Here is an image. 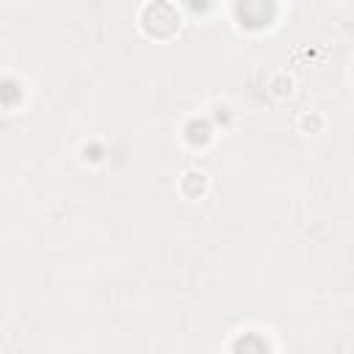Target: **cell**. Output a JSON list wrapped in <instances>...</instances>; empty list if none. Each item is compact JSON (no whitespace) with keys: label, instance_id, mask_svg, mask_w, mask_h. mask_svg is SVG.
Returning a JSON list of instances; mask_svg holds the SVG:
<instances>
[{"label":"cell","instance_id":"6da1fadb","mask_svg":"<svg viewBox=\"0 0 354 354\" xmlns=\"http://www.w3.org/2000/svg\"><path fill=\"white\" fill-rule=\"evenodd\" d=\"M144 25L152 36H169L177 28V11L169 3H152L144 11Z\"/></svg>","mask_w":354,"mask_h":354},{"label":"cell","instance_id":"7a4b0ae2","mask_svg":"<svg viewBox=\"0 0 354 354\" xmlns=\"http://www.w3.org/2000/svg\"><path fill=\"white\" fill-rule=\"evenodd\" d=\"M238 17L249 28H263L274 17V3L271 0H238Z\"/></svg>","mask_w":354,"mask_h":354}]
</instances>
